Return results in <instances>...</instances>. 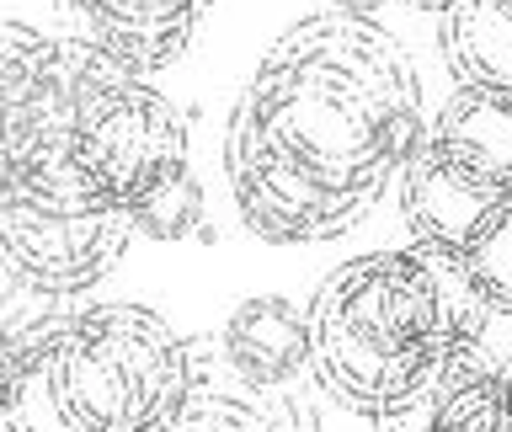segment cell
<instances>
[{
    "mask_svg": "<svg viewBox=\"0 0 512 432\" xmlns=\"http://www.w3.org/2000/svg\"><path fill=\"white\" fill-rule=\"evenodd\" d=\"M224 358L251 390H278L310 363L304 310L283 294H256L224 320Z\"/></svg>",
    "mask_w": 512,
    "mask_h": 432,
    "instance_id": "9",
    "label": "cell"
},
{
    "mask_svg": "<svg viewBox=\"0 0 512 432\" xmlns=\"http://www.w3.org/2000/svg\"><path fill=\"white\" fill-rule=\"evenodd\" d=\"M422 139L475 171L512 176V91L459 86Z\"/></svg>",
    "mask_w": 512,
    "mask_h": 432,
    "instance_id": "11",
    "label": "cell"
},
{
    "mask_svg": "<svg viewBox=\"0 0 512 432\" xmlns=\"http://www.w3.org/2000/svg\"><path fill=\"white\" fill-rule=\"evenodd\" d=\"M160 432H278V427L235 395H198L192 390V400Z\"/></svg>",
    "mask_w": 512,
    "mask_h": 432,
    "instance_id": "13",
    "label": "cell"
},
{
    "mask_svg": "<svg viewBox=\"0 0 512 432\" xmlns=\"http://www.w3.org/2000/svg\"><path fill=\"white\" fill-rule=\"evenodd\" d=\"M400 176V214H406L416 246L464 262L491 230L512 224V176L475 171L464 160L432 150L422 139Z\"/></svg>",
    "mask_w": 512,
    "mask_h": 432,
    "instance_id": "6",
    "label": "cell"
},
{
    "mask_svg": "<svg viewBox=\"0 0 512 432\" xmlns=\"http://www.w3.org/2000/svg\"><path fill=\"white\" fill-rule=\"evenodd\" d=\"M128 224L134 235H150V240H187L203 230V182L192 171L171 176L160 192H150L139 208H128Z\"/></svg>",
    "mask_w": 512,
    "mask_h": 432,
    "instance_id": "12",
    "label": "cell"
},
{
    "mask_svg": "<svg viewBox=\"0 0 512 432\" xmlns=\"http://www.w3.org/2000/svg\"><path fill=\"white\" fill-rule=\"evenodd\" d=\"M459 262L411 246L352 256L304 304L320 390L358 416H390L438 379L454 336L486 310Z\"/></svg>",
    "mask_w": 512,
    "mask_h": 432,
    "instance_id": "2",
    "label": "cell"
},
{
    "mask_svg": "<svg viewBox=\"0 0 512 432\" xmlns=\"http://www.w3.org/2000/svg\"><path fill=\"white\" fill-rule=\"evenodd\" d=\"M379 6H384V0H331L336 16H363V22H368V16H374Z\"/></svg>",
    "mask_w": 512,
    "mask_h": 432,
    "instance_id": "15",
    "label": "cell"
},
{
    "mask_svg": "<svg viewBox=\"0 0 512 432\" xmlns=\"http://www.w3.org/2000/svg\"><path fill=\"white\" fill-rule=\"evenodd\" d=\"M443 59L459 86L512 91V0H448Z\"/></svg>",
    "mask_w": 512,
    "mask_h": 432,
    "instance_id": "10",
    "label": "cell"
},
{
    "mask_svg": "<svg viewBox=\"0 0 512 432\" xmlns=\"http://www.w3.org/2000/svg\"><path fill=\"white\" fill-rule=\"evenodd\" d=\"M128 235V208L75 171L64 134L38 139L0 176V272L32 294H86L118 267Z\"/></svg>",
    "mask_w": 512,
    "mask_h": 432,
    "instance_id": "4",
    "label": "cell"
},
{
    "mask_svg": "<svg viewBox=\"0 0 512 432\" xmlns=\"http://www.w3.org/2000/svg\"><path fill=\"white\" fill-rule=\"evenodd\" d=\"M422 134L406 48L363 16L320 11L288 27L240 91L224 176L251 235L320 246L379 203Z\"/></svg>",
    "mask_w": 512,
    "mask_h": 432,
    "instance_id": "1",
    "label": "cell"
},
{
    "mask_svg": "<svg viewBox=\"0 0 512 432\" xmlns=\"http://www.w3.org/2000/svg\"><path fill=\"white\" fill-rule=\"evenodd\" d=\"M379 432H512V374L443 358L422 395L379 416Z\"/></svg>",
    "mask_w": 512,
    "mask_h": 432,
    "instance_id": "8",
    "label": "cell"
},
{
    "mask_svg": "<svg viewBox=\"0 0 512 432\" xmlns=\"http://www.w3.org/2000/svg\"><path fill=\"white\" fill-rule=\"evenodd\" d=\"M86 38L123 75H155L187 54L192 32L214 0H70Z\"/></svg>",
    "mask_w": 512,
    "mask_h": 432,
    "instance_id": "7",
    "label": "cell"
},
{
    "mask_svg": "<svg viewBox=\"0 0 512 432\" xmlns=\"http://www.w3.org/2000/svg\"><path fill=\"white\" fill-rule=\"evenodd\" d=\"M406 6H416V11H443L448 0H406Z\"/></svg>",
    "mask_w": 512,
    "mask_h": 432,
    "instance_id": "16",
    "label": "cell"
},
{
    "mask_svg": "<svg viewBox=\"0 0 512 432\" xmlns=\"http://www.w3.org/2000/svg\"><path fill=\"white\" fill-rule=\"evenodd\" d=\"M64 150L107 203L139 208L187 171V118L139 75L96 59L64 118Z\"/></svg>",
    "mask_w": 512,
    "mask_h": 432,
    "instance_id": "5",
    "label": "cell"
},
{
    "mask_svg": "<svg viewBox=\"0 0 512 432\" xmlns=\"http://www.w3.org/2000/svg\"><path fill=\"white\" fill-rule=\"evenodd\" d=\"M11 368H16V331L0 320V406H6V390H11Z\"/></svg>",
    "mask_w": 512,
    "mask_h": 432,
    "instance_id": "14",
    "label": "cell"
},
{
    "mask_svg": "<svg viewBox=\"0 0 512 432\" xmlns=\"http://www.w3.org/2000/svg\"><path fill=\"white\" fill-rule=\"evenodd\" d=\"M198 390L192 352L144 304H86L16 331L0 432H160Z\"/></svg>",
    "mask_w": 512,
    "mask_h": 432,
    "instance_id": "3",
    "label": "cell"
}]
</instances>
